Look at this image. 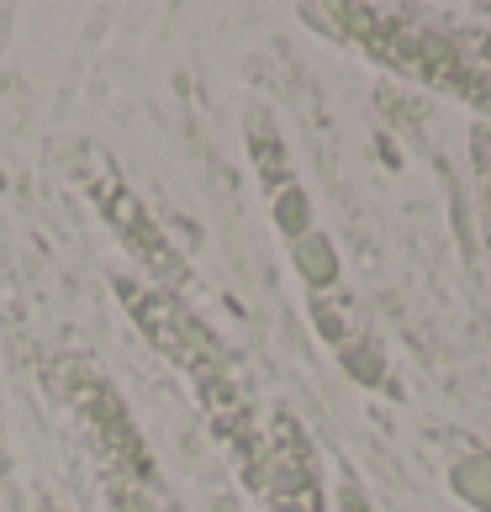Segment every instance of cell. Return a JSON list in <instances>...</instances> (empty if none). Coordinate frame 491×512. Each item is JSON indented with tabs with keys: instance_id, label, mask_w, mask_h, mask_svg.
Instances as JSON below:
<instances>
[{
	"instance_id": "6da1fadb",
	"label": "cell",
	"mask_w": 491,
	"mask_h": 512,
	"mask_svg": "<svg viewBox=\"0 0 491 512\" xmlns=\"http://www.w3.org/2000/svg\"><path fill=\"white\" fill-rule=\"evenodd\" d=\"M117 296H122V307L132 312V322H138V333L148 344L164 359H175V370L185 375V386L196 391L212 433L222 439V449L233 454L238 476L254 486L259 465H264V428H259L254 402L238 381L228 349L217 344L212 328H206L175 291H159V286H148V280H117Z\"/></svg>"
},
{
	"instance_id": "7a4b0ae2",
	"label": "cell",
	"mask_w": 491,
	"mask_h": 512,
	"mask_svg": "<svg viewBox=\"0 0 491 512\" xmlns=\"http://www.w3.org/2000/svg\"><path fill=\"white\" fill-rule=\"evenodd\" d=\"M354 43H365L386 69L407 74V80H423L433 90H449L470 106H491V74L486 64H476L470 53L444 37L439 27H418L412 16L391 11V6H338L333 11Z\"/></svg>"
},
{
	"instance_id": "3957f363",
	"label": "cell",
	"mask_w": 491,
	"mask_h": 512,
	"mask_svg": "<svg viewBox=\"0 0 491 512\" xmlns=\"http://www.w3.org/2000/svg\"><path fill=\"white\" fill-rule=\"evenodd\" d=\"M80 185H85L90 206L106 217V227L122 238V249L148 270V280H154L159 291H175L180 296V286L191 280V264H185V254L164 238V227L148 217V206L132 196V185L122 180L117 159H111L101 143H85L80 148Z\"/></svg>"
},
{
	"instance_id": "277c9868",
	"label": "cell",
	"mask_w": 491,
	"mask_h": 512,
	"mask_svg": "<svg viewBox=\"0 0 491 512\" xmlns=\"http://www.w3.org/2000/svg\"><path fill=\"white\" fill-rule=\"evenodd\" d=\"M254 491L264 497L270 512H328L317 454H312V439H307V428H301V417L270 412V428H264V465H259Z\"/></svg>"
},
{
	"instance_id": "5b68a950",
	"label": "cell",
	"mask_w": 491,
	"mask_h": 512,
	"mask_svg": "<svg viewBox=\"0 0 491 512\" xmlns=\"http://www.w3.org/2000/svg\"><path fill=\"white\" fill-rule=\"evenodd\" d=\"M64 391H69L74 412H80V423L96 433V444L111 460V470H117V481H127V486H148V481H154V460H148V449L138 439V428H132L127 407L117 402V391H111L96 370L74 365V359L64 370Z\"/></svg>"
},
{
	"instance_id": "8992f818",
	"label": "cell",
	"mask_w": 491,
	"mask_h": 512,
	"mask_svg": "<svg viewBox=\"0 0 491 512\" xmlns=\"http://www.w3.org/2000/svg\"><path fill=\"white\" fill-rule=\"evenodd\" d=\"M117 512H154L143 497H138V486H127V481H117Z\"/></svg>"
},
{
	"instance_id": "52a82bcc",
	"label": "cell",
	"mask_w": 491,
	"mask_h": 512,
	"mask_svg": "<svg viewBox=\"0 0 491 512\" xmlns=\"http://www.w3.org/2000/svg\"><path fill=\"white\" fill-rule=\"evenodd\" d=\"M344 512H370V507H365L360 497H344Z\"/></svg>"
}]
</instances>
